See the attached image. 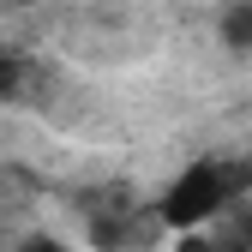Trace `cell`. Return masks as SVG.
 Instances as JSON below:
<instances>
[{
    "instance_id": "cell-1",
    "label": "cell",
    "mask_w": 252,
    "mask_h": 252,
    "mask_svg": "<svg viewBox=\"0 0 252 252\" xmlns=\"http://www.w3.org/2000/svg\"><path fill=\"white\" fill-rule=\"evenodd\" d=\"M252 198V156H234V150H198L150 192V216L162 240H180V234H204V228H222L246 210Z\"/></svg>"
},
{
    "instance_id": "cell-2",
    "label": "cell",
    "mask_w": 252,
    "mask_h": 252,
    "mask_svg": "<svg viewBox=\"0 0 252 252\" xmlns=\"http://www.w3.org/2000/svg\"><path fill=\"white\" fill-rule=\"evenodd\" d=\"M168 252H252V240H246L234 222H222V228H204V234H180V240H168Z\"/></svg>"
},
{
    "instance_id": "cell-3",
    "label": "cell",
    "mask_w": 252,
    "mask_h": 252,
    "mask_svg": "<svg viewBox=\"0 0 252 252\" xmlns=\"http://www.w3.org/2000/svg\"><path fill=\"white\" fill-rule=\"evenodd\" d=\"M0 252H78V240L60 234V228H18Z\"/></svg>"
},
{
    "instance_id": "cell-4",
    "label": "cell",
    "mask_w": 252,
    "mask_h": 252,
    "mask_svg": "<svg viewBox=\"0 0 252 252\" xmlns=\"http://www.w3.org/2000/svg\"><path fill=\"white\" fill-rule=\"evenodd\" d=\"M222 42L228 48H252V0H234L222 12Z\"/></svg>"
},
{
    "instance_id": "cell-5",
    "label": "cell",
    "mask_w": 252,
    "mask_h": 252,
    "mask_svg": "<svg viewBox=\"0 0 252 252\" xmlns=\"http://www.w3.org/2000/svg\"><path fill=\"white\" fill-rule=\"evenodd\" d=\"M234 228H240V234H246V240H252V198H246V210H240V216H234Z\"/></svg>"
}]
</instances>
